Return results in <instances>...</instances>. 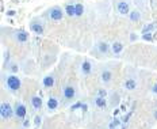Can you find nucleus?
<instances>
[{"mask_svg":"<svg viewBox=\"0 0 157 129\" xmlns=\"http://www.w3.org/2000/svg\"><path fill=\"white\" fill-rule=\"evenodd\" d=\"M106 95H107V91H106V90H103V88H100V90H99V97L104 98Z\"/></svg>","mask_w":157,"mask_h":129,"instance_id":"b1692460","label":"nucleus"},{"mask_svg":"<svg viewBox=\"0 0 157 129\" xmlns=\"http://www.w3.org/2000/svg\"><path fill=\"white\" fill-rule=\"evenodd\" d=\"M111 77H113V73H111L110 71H104V72L102 73V80L106 82V83L111 80Z\"/></svg>","mask_w":157,"mask_h":129,"instance_id":"a211bd4d","label":"nucleus"},{"mask_svg":"<svg viewBox=\"0 0 157 129\" xmlns=\"http://www.w3.org/2000/svg\"><path fill=\"white\" fill-rule=\"evenodd\" d=\"M7 15H10V16L15 15V11H8V12H7Z\"/></svg>","mask_w":157,"mask_h":129,"instance_id":"c85d7f7f","label":"nucleus"},{"mask_svg":"<svg viewBox=\"0 0 157 129\" xmlns=\"http://www.w3.org/2000/svg\"><path fill=\"white\" fill-rule=\"evenodd\" d=\"M53 84H54L53 76H46V77L43 79V86L45 87H53Z\"/></svg>","mask_w":157,"mask_h":129,"instance_id":"ddd939ff","label":"nucleus"},{"mask_svg":"<svg viewBox=\"0 0 157 129\" xmlns=\"http://www.w3.org/2000/svg\"><path fill=\"white\" fill-rule=\"evenodd\" d=\"M97 48H99V50H100L102 53H107V50H108V45H107L106 42H100Z\"/></svg>","mask_w":157,"mask_h":129,"instance_id":"aec40b11","label":"nucleus"},{"mask_svg":"<svg viewBox=\"0 0 157 129\" xmlns=\"http://www.w3.org/2000/svg\"><path fill=\"white\" fill-rule=\"evenodd\" d=\"M0 116H1V118H4V120L12 117V108L8 103H1V106H0Z\"/></svg>","mask_w":157,"mask_h":129,"instance_id":"f03ea898","label":"nucleus"},{"mask_svg":"<svg viewBox=\"0 0 157 129\" xmlns=\"http://www.w3.org/2000/svg\"><path fill=\"white\" fill-rule=\"evenodd\" d=\"M153 92H156V94H157V83L153 86Z\"/></svg>","mask_w":157,"mask_h":129,"instance_id":"c756f323","label":"nucleus"},{"mask_svg":"<svg viewBox=\"0 0 157 129\" xmlns=\"http://www.w3.org/2000/svg\"><path fill=\"white\" fill-rule=\"evenodd\" d=\"M31 105L35 110H37V109H41L42 108V99L39 97H32L31 98Z\"/></svg>","mask_w":157,"mask_h":129,"instance_id":"6e6552de","label":"nucleus"},{"mask_svg":"<svg viewBox=\"0 0 157 129\" xmlns=\"http://www.w3.org/2000/svg\"><path fill=\"white\" fill-rule=\"evenodd\" d=\"M119 124H121V122H119V120H118V118H115V120L113 121V122L110 124V129H115V128H117V126H118Z\"/></svg>","mask_w":157,"mask_h":129,"instance_id":"412c9836","label":"nucleus"},{"mask_svg":"<svg viewBox=\"0 0 157 129\" xmlns=\"http://www.w3.org/2000/svg\"><path fill=\"white\" fill-rule=\"evenodd\" d=\"M117 10L121 15H127L130 14V8H129V4L126 3V1H119L118 4H117Z\"/></svg>","mask_w":157,"mask_h":129,"instance_id":"20e7f679","label":"nucleus"},{"mask_svg":"<svg viewBox=\"0 0 157 129\" xmlns=\"http://www.w3.org/2000/svg\"><path fill=\"white\" fill-rule=\"evenodd\" d=\"M57 106H58V102H57V99L52 97V98H50V99L48 101V108L53 110V109H56Z\"/></svg>","mask_w":157,"mask_h":129,"instance_id":"2eb2a0df","label":"nucleus"},{"mask_svg":"<svg viewBox=\"0 0 157 129\" xmlns=\"http://www.w3.org/2000/svg\"><path fill=\"white\" fill-rule=\"evenodd\" d=\"M11 71H12V72H16V71H18V65H11Z\"/></svg>","mask_w":157,"mask_h":129,"instance_id":"bb28decb","label":"nucleus"},{"mask_svg":"<svg viewBox=\"0 0 157 129\" xmlns=\"http://www.w3.org/2000/svg\"><path fill=\"white\" fill-rule=\"evenodd\" d=\"M7 86L10 90L12 91H16V90H19L20 88V80H19V77H16L15 75H11L7 77Z\"/></svg>","mask_w":157,"mask_h":129,"instance_id":"f257e3e1","label":"nucleus"},{"mask_svg":"<svg viewBox=\"0 0 157 129\" xmlns=\"http://www.w3.org/2000/svg\"><path fill=\"white\" fill-rule=\"evenodd\" d=\"M65 12H66V15L68 16H73L76 15V10H75V5H66V8H65Z\"/></svg>","mask_w":157,"mask_h":129,"instance_id":"f3484780","label":"nucleus"},{"mask_svg":"<svg viewBox=\"0 0 157 129\" xmlns=\"http://www.w3.org/2000/svg\"><path fill=\"white\" fill-rule=\"evenodd\" d=\"M142 38H144L145 41H152V34H150V33H146V34L142 35Z\"/></svg>","mask_w":157,"mask_h":129,"instance_id":"5701e85b","label":"nucleus"},{"mask_svg":"<svg viewBox=\"0 0 157 129\" xmlns=\"http://www.w3.org/2000/svg\"><path fill=\"white\" fill-rule=\"evenodd\" d=\"M62 10L60 8V7H53L52 10H50V12H49V16H50V19L54 22H58L62 19Z\"/></svg>","mask_w":157,"mask_h":129,"instance_id":"7ed1b4c3","label":"nucleus"},{"mask_svg":"<svg viewBox=\"0 0 157 129\" xmlns=\"http://www.w3.org/2000/svg\"><path fill=\"white\" fill-rule=\"evenodd\" d=\"M15 39L19 43H23L28 39V34H27L26 31H23V30H19V31H16V34H15Z\"/></svg>","mask_w":157,"mask_h":129,"instance_id":"39448f33","label":"nucleus"},{"mask_svg":"<svg viewBox=\"0 0 157 129\" xmlns=\"http://www.w3.org/2000/svg\"><path fill=\"white\" fill-rule=\"evenodd\" d=\"M34 124L37 125V126L41 124V117H39V116H37V117H35V120H34Z\"/></svg>","mask_w":157,"mask_h":129,"instance_id":"a878e982","label":"nucleus"},{"mask_svg":"<svg viewBox=\"0 0 157 129\" xmlns=\"http://www.w3.org/2000/svg\"><path fill=\"white\" fill-rule=\"evenodd\" d=\"M154 29V26L153 25H148V26L144 27V34H146V33H150V30H153Z\"/></svg>","mask_w":157,"mask_h":129,"instance_id":"4be33fe9","label":"nucleus"},{"mask_svg":"<svg viewBox=\"0 0 157 129\" xmlns=\"http://www.w3.org/2000/svg\"><path fill=\"white\" fill-rule=\"evenodd\" d=\"M91 63L89 61H84L83 64H81V71H83V73L84 75H88L89 72H91Z\"/></svg>","mask_w":157,"mask_h":129,"instance_id":"1a4fd4ad","label":"nucleus"},{"mask_svg":"<svg viewBox=\"0 0 157 129\" xmlns=\"http://www.w3.org/2000/svg\"><path fill=\"white\" fill-rule=\"evenodd\" d=\"M83 106H84V105H83V103H80V102H77V103H75V105H73V106H72V110H76V109H79V108H83Z\"/></svg>","mask_w":157,"mask_h":129,"instance_id":"393cba45","label":"nucleus"},{"mask_svg":"<svg viewBox=\"0 0 157 129\" xmlns=\"http://www.w3.org/2000/svg\"><path fill=\"white\" fill-rule=\"evenodd\" d=\"M129 16H130V21H133V22H138L141 19V14L138 12V11H130V14H129Z\"/></svg>","mask_w":157,"mask_h":129,"instance_id":"f8f14e48","label":"nucleus"},{"mask_svg":"<svg viewBox=\"0 0 157 129\" xmlns=\"http://www.w3.org/2000/svg\"><path fill=\"white\" fill-rule=\"evenodd\" d=\"M64 97H65V99H72V98H75V88L72 86H66L64 88Z\"/></svg>","mask_w":157,"mask_h":129,"instance_id":"0eeeda50","label":"nucleus"},{"mask_svg":"<svg viewBox=\"0 0 157 129\" xmlns=\"http://www.w3.org/2000/svg\"><path fill=\"white\" fill-rule=\"evenodd\" d=\"M125 87H126L127 90H134L135 87H137V83H135L133 79H129V80L125 82Z\"/></svg>","mask_w":157,"mask_h":129,"instance_id":"4468645a","label":"nucleus"},{"mask_svg":"<svg viewBox=\"0 0 157 129\" xmlns=\"http://www.w3.org/2000/svg\"><path fill=\"white\" fill-rule=\"evenodd\" d=\"M130 38H131V39H137V37H135L134 34H131V35H130Z\"/></svg>","mask_w":157,"mask_h":129,"instance_id":"7c9ffc66","label":"nucleus"},{"mask_svg":"<svg viewBox=\"0 0 157 129\" xmlns=\"http://www.w3.org/2000/svg\"><path fill=\"white\" fill-rule=\"evenodd\" d=\"M123 129H125V128H123Z\"/></svg>","mask_w":157,"mask_h":129,"instance_id":"2f4dec72","label":"nucleus"},{"mask_svg":"<svg viewBox=\"0 0 157 129\" xmlns=\"http://www.w3.org/2000/svg\"><path fill=\"white\" fill-rule=\"evenodd\" d=\"M26 106H23V105H18L15 108V114L16 117H19V118H24L26 117Z\"/></svg>","mask_w":157,"mask_h":129,"instance_id":"423d86ee","label":"nucleus"},{"mask_svg":"<svg viewBox=\"0 0 157 129\" xmlns=\"http://www.w3.org/2000/svg\"><path fill=\"white\" fill-rule=\"evenodd\" d=\"M123 50V43L122 42H114L113 43V53H121Z\"/></svg>","mask_w":157,"mask_h":129,"instance_id":"9b49d317","label":"nucleus"},{"mask_svg":"<svg viewBox=\"0 0 157 129\" xmlns=\"http://www.w3.org/2000/svg\"><path fill=\"white\" fill-rule=\"evenodd\" d=\"M129 118H130V113H129V114H127V116H126V117L123 118V121H125V122H127V121H129Z\"/></svg>","mask_w":157,"mask_h":129,"instance_id":"cd10ccee","label":"nucleus"},{"mask_svg":"<svg viewBox=\"0 0 157 129\" xmlns=\"http://www.w3.org/2000/svg\"><path fill=\"white\" fill-rule=\"evenodd\" d=\"M75 10H76V16H81L84 14V5L79 3V4L75 5Z\"/></svg>","mask_w":157,"mask_h":129,"instance_id":"6ab92c4d","label":"nucleus"},{"mask_svg":"<svg viewBox=\"0 0 157 129\" xmlns=\"http://www.w3.org/2000/svg\"><path fill=\"white\" fill-rule=\"evenodd\" d=\"M95 103H96V106L99 109H104V108H106V101H104V98L97 97L96 99H95Z\"/></svg>","mask_w":157,"mask_h":129,"instance_id":"dca6fc26","label":"nucleus"},{"mask_svg":"<svg viewBox=\"0 0 157 129\" xmlns=\"http://www.w3.org/2000/svg\"><path fill=\"white\" fill-rule=\"evenodd\" d=\"M31 30L35 34H42L43 33V26L39 23H31Z\"/></svg>","mask_w":157,"mask_h":129,"instance_id":"9d476101","label":"nucleus"}]
</instances>
